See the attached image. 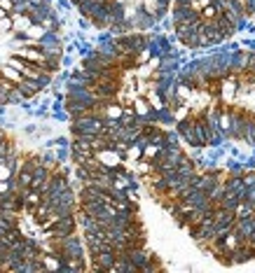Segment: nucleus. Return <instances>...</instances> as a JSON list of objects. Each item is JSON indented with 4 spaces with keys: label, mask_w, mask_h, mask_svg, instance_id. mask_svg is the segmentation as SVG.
<instances>
[{
    "label": "nucleus",
    "mask_w": 255,
    "mask_h": 273,
    "mask_svg": "<svg viewBox=\"0 0 255 273\" xmlns=\"http://www.w3.org/2000/svg\"><path fill=\"white\" fill-rule=\"evenodd\" d=\"M106 124L101 117L96 114H85V117H75L68 121V133L70 138H80V136H99L103 133Z\"/></svg>",
    "instance_id": "obj_1"
},
{
    "label": "nucleus",
    "mask_w": 255,
    "mask_h": 273,
    "mask_svg": "<svg viewBox=\"0 0 255 273\" xmlns=\"http://www.w3.org/2000/svg\"><path fill=\"white\" fill-rule=\"evenodd\" d=\"M38 47L45 54H63V38L61 30H47L45 35L38 40Z\"/></svg>",
    "instance_id": "obj_2"
},
{
    "label": "nucleus",
    "mask_w": 255,
    "mask_h": 273,
    "mask_svg": "<svg viewBox=\"0 0 255 273\" xmlns=\"http://www.w3.org/2000/svg\"><path fill=\"white\" fill-rule=\"evenodd\" d=\"M234 231L239 234V238L244 243L255 234V212L248 215V217H237V224H234Z\"/></svg>",
    "instance_id": "obj_3"
},
{
    "label": "nucleus",
    "mask_w": 255,
    "mask_h": 273,
    "mask_svg": "<svg viewBox=\"0 0 255 273\" xmlns=\"http://www.w3.org/2000/svg\"><path fill=\"white\" fill-rule=\"evenodd\" d=\"M19 89L23 91V96H26V98L31 100V98H35V96H40V93H42V84L38 82V80H28V77H23L21 82H19Z\"/></svg>",
    "instance_id": "obj_4"
},
{
    "label": "nucleus",
    "mask_w": 255,
    "mask_h": 273,
    "mask_svg": "<svg viewBox=\"0 0 255 273\" xmlns=\"http://www.w3.org/2000/svg\"><path fill=\"white\" fill-rule=\"evenodd\" d=\"M143 154H145V147L138 143H131L129 145V150H127V154H124V161H131V164H136V161L143 159Z\"/></svg>",
    "instance_id": "obj_5"
},
{
    "label": "nucleus",
    "mask_w": 255,
    "mask_h": 273,
    "mask_svg": "<svg viewBox=\"0 0 255 273\" xmlns=\"http://www.w3.org/2000/svg\"><path fill=\"white\" fill-rule=\"evenodd\" d=\"M0 77H5V80H9V82H14V84H19L23 80L21 73H19L16 68H12L9 63H2V68H0Z\"/></svg>",
    "instance_id": "obj_6"
},
{
    "label": "nucleus",
    "mask_w": 255,
    "mask_h": 273,
    "mask_svg": "<svg viewBox=\"0 0 255 273\" xmlns=\"http://www.w3.org/2000/svg\"><path fill=\"white\" fill-rule=\"evenodd\" d=\"M12 19H14V33H23V30H28V26L33 23L31 14L26 12V14H12Z\"/></svg>",
    "instance_id": "obj_7"
},
{
    "label": "nucleus",
    "mask_w": 255,
    "mask_h": 273,
    "mask_svg": "<svg viewBox=\"0 0 255 273\" xmlns=\"http://www.w3.org/2000/svg\"><path fill=\"white\" fill-rule=\"evenodd\" d=\"M155 271H164V264H162V259H159V255H155V252H152L150 262H147L145 269H143L140 273H155Z\"/></svg>",
    "instance_id": "obj_8"
},
{
    "label": "nucleus",
    "mask_w": 255,
    "mask_h": 273,
    "mask_svg": "<svg viewBox=\"0 0 255 273\" xmlns=\"http://www.w3.org/2000/svg\"><path fill=\"white\" fill-rule=\"evenodd\" d=\"M23 33H26L31 40H35V42H38V40L47 33V28L42 26V23H31V26H28V30H23Z\"/></svg>",
    "instance_id": "obj_9"
},
{
    "label": "nucleus",
    "mask_w": 255,
    "mask_h": 273,
    "mask_svg": "<svg viewBox=\"0 0 255 273\" xmlns=\"http://www.w3.org/2000/svg\"><path fill=\"white\" fill-rule=\"evenodd\" d=\"M23 103H28V98L23 96V91L19 89V84H16L14 89L9 91V105H23Z\"/></svg>",
    "instance_id": "obj_10"
},
{
    "label": "nucleus",
    "mask_w": 255,
    "mask_h": 273,
    "mask_svg": "<svg viewBox=\"0 0 255 273\" xmlns=\"http://www.w3.org/2000/svg\"><path fill=\"white\" fill-rule=\"evenodd\" d=\"M234 212H237V217H248V215H253V212H255V205H251L248 201H241Z\"/></svg>",
    "instance_id": "obj_11"
},
{
    "label": "nucleus",
    "mask_w": 255,
    "mask_h": 273,
    "mask_svg": "<svg viewBox=\"0 0 255 273\" xmlns=\"http://www.w3.org/2000/svg\"><path fill=\"white\" fill-rule=\"evenodd\" d=\"M199 14H201V19H204V21H211V19H216V16L220 14V9H218L213 2H211V5H206V7L201 9Z\"/></svg>",
    "instance_id": "obj_12"
},
{
    "label": "nucleus",
    "mask_w": 255,
    "mask_h": 273,
    "mask_svg": "<svg viewBox=\"0 0 255 273\" xmlns=\"http://www.w3.org/2000/svg\"><path fill=\"white\" fill-rule=\"evenodd\" d=\"M12 30H14V19H12V14H7L5 19H0V33L9 35Z\"/></svg>",
    "instance_id": "obj_13"
},
{
    "label": "nucleus",
    "mask_w": 255,
    "mask_h": 273,
    "mask_svg": "<svg viewBox=\"0 0 255 273\" xmlns=\"http://www.w3.org/2000/svg\"><path fill=\"white\" fill-rule=\"evenodd\" d=\"M150 59H152V52H150V47H143V49L136 54V63H138V66H145Z\"/></svg>",
    "instance_id": "obj_14"
},
{
    "label": "nucleus",
    "mask_w": 255,
    "mask_h": 273,
    "mask_svg": "<svg viewBox=\"0 0 255 273\" xmlns=\"http://www.w3.org/2000/svg\"><path fill=\"white\" fill-rule=\"evenodd\" d=\"M206 5H211V0H192V7L197 9V12H201Z\"/></svg>",
    "instance_id": "obj_15"
},
{
    "label": "nucleus",
    "mask_w": 255,
    "mask_h": 273,
    "mask_svg": "<svg viewBox=\"0 0 255 273\" xmlns=\"http://www.w3.org/2000/svg\"><path fill=\"white\" fill-rule=\"evenodd\" d=\"M5 16H7V12H5V9L0 7V19H5Z\"/></svg>",
    "instance_id": "obj_16"
}]
</instances>
